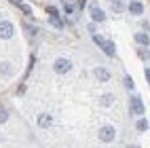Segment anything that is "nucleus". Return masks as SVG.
I'll use <instances>...</instances> for the list:
<instances>
[{
    "label": "nucleus",
    "mask_w": 150,
    "mask_h": 148,
    "mask_svg": "<svg viewBox=\"0 0 150 148\" xmlns=\"http://www.w3.org/2000/svg\"><path fill=\"white\" fill-rule=\"evenodd\" d=\"M49 21H51V25L57 28V30L64 28V23H62V19H59V13H57L55 6H49Z\"/></svg>",
    "instance_id": "f257e3e1"
},
{
    "label": "nucleus",
    "mask_w": 150,
    "mask_h": 148,
    "mask_svg": "<svg viewBox=\"0 0 150 148\" xmlns=\"http://www.w3.org/2000/svg\"><path fill=\"white\" fill-rule=\"evenodd\" d=\"M70 70H72V64H70L68 59L59 57L57 62H55V72H57V74H66V72H70Z\"/></svg>",
    "instance_id": "f03ea898"
},
{
    "label": "nucleus",
    "mask_w": 150,
    "mask_h": 148,
    "mask_svg": "<svg viewBox=\"0 0 150 148\" xmlns=\"http://www.w3.org/2000/svg\"><path fill=\"white\" fill-rule=\"evenodd\" d=\"M15 32V28L11 21H0V38H11Z\"/></svg>",
    "instance_id": "7ed1b4c3"
},
{
    "label": "nucleus",
    "mask_w": 150,
    "mask_h": 148,
    "mask_svg": "<svg viewBox=\"0 0 150 148\" xmlns=\"http://www.w3.org/2000/svg\"><path fill=\"white\" fill-rule=\"evenodd\" d=\"M114 127H110V125H106V127H102V131H99V137H102L104 142H112L114 140Z\"/></svg>",
    "instance_id": "20e7f679"
},
{
    "label": "nucleus",
    "mask_w": 150,
    "mask_h": 148,
    "mask_svg": "<svg viewBox=\"0 0 150 148\" xmlns=\"http://www.w3.org/2000/svg\"><path fill=\"white\" fill-rule=\"evenodd\" d=\"M131 108H133V112L139 116V114H144V104H142V97L139 95H133L131 97Z\"/></svg>",
    "instance_id": "39448f33"
},
{
    "label": "nucleus",
    "mask_w": 150,
    "mask_h": 148,
    "mask_svg": "<svg viewBox=\"0 0 150 148\" xmlns=\"http://www.w3.org/2000/svg\"><path fill=\"white\" fill-rule=\"evenodd\" d=\"M91 17H93V21H104V19H106V13H104L97 4H93V6H91Z\"/></svg>",
    "instance_id": "423d86ee"
},
{
    "label": "nucleus",
    "mask_w": 150,
    "mask_h": 148,
    "mask_svg": "<svg viewBox=\"0 0 150 148\" xmlns=\"http://www.w3.org/2000/svg\"><path fill=\"white\" fill-rule=\"evenodd\" d=\"M129 13H131V15H142V13H144V4L137 2V0L129 2Z\"/></svg>",
    "instance_id": "0eeeda50"
},
{
    "label": "nucleus",
    "mask_w": 150,
    "mask_h": 148,
    "mask_svg": "<svg viewBox=\"0 0 150 148\" xmlns=\"http://www.w3.org/2000/svg\"><path fill=\"white\" fill-rule=\"evenodd\" d=\"M95 78L102 81V83H106V81H110V72L106 70V68H95Z\"/></svg>",
    "instance_id": "6e6552de"
},
{
    "label": "nucleus",
    "mask_w": 150,
    "mask_h": 148,
    "mask_svg": "<svg viewBox=\"0 0 150 148\" xmlns=\"http://www.w3.org/2000/svg\"><path fill=\"white\" fill-rule=\"evenodd\" d=\"M102 49H104V53L108 55V57H114V42H110V40H104V45H102Z\"/></svg>",
    "instance_id": "1a4fd4ad"
},
{
    "label": "nucleus",
    "mask_w": 150,
    "mask_h": 148,
    "mask_svg": "<svg viewBox=\"0 0 150 148\" xmlns=\"http://www.w3.org/2000/svg\"><path fill=\"white\" fill-rule=\"evenodd\" d=\"M51 121H53V118L49 116V114H40V116H38V125H40V127H49Z\"/></svg>",
    "instance_id": "9d476101"
},
{
    "label": "nucleus",
    "mask_w": 150,
    "mask_h": 148,
    "mask_svg": "<svg viewBox=\"0 0 150 148\" xmlns=\"http://www.w3.org/2000/svg\"><path fill=\"white\" fill-rule=\"evenodd\" d=\"M135 42H137V45H144V47H146V45L150 42V38H148V34H135Z\"/></svg>",
    "instance_id": "9b49d317"
},
{
    "label": "nucleus",
    "mask_w": 150,
    "mask_h": 148,
    "mask_svg": "<svg viewBox=\"0 0 150 148\" xmlns=\"http://www.w3.org/2000/svg\"><path fill=\"white\" fill-rule=\"evenodd\" d=\"M112 100H114V97H112V95H110V93H106V95H102V104H104V106H110V104H112Z\"/></svg>",
    "instance_id": "f8f14e48"
},
{
    "label": "nucleus",
    "mask_w": 150,
    "mask_h": 148,
    "mask_svg": "<svg viewBox=\"0 0 150 148\" xmlns=\"http://www.w3.org/2000/svg\"><path fill=\"white\" fill-rule=\"evenodd\" d=\"M146 127H148V123H146V118H139V121H137V129H139V131H144Z\"/></svg>",
    "instance_id": "ddd939ff"
},
{
    "label": "nucleus",
    "mask_w": 150,
    "mask_h": 148,
    "mask_svg": "<svg viewBox=\"0 0 150 148\" xmlns=\"http://www.w3.org/2000/svg\"><path fill=\"white\" fill-rule=\"evenodd\" d=\"M137 55L142 57V59H148V57H150V51H146V49H139V51H137Z\"/></svg>",
    "instance_id": "4468645a"
},
{
    "label": "nucleus",
    "mask_w": 150,
    "mask_h": 148,
    "mask_svg": "<svg viewBox=\"0 0 150 148\" xmlns=\"http://www.w3.org/2000/svg\"><path fill=\"white\" fill-rule=\"evenodd\" d=\"M2 72L4 74H11V64H2Z\"/></svg>",
    "instance_id": "2eb2a0df"
},
{
    "label": "nucleus",
    "mask_w": 150,
    "mask_h": 148,
    "mask_svg": "<svg viewBox=\"0 0 150 148\" xmlns=\"http://www.w3.org/2000/svg\"><path fill=\"white\" fill-rule=\"evenodd\" d=\"M125 87H127V89H133V81H131V78H129V76L125 78Z\"/></svg>",
    "instance_id": "dca6fc26"
},
{
    "label": "nucleus",
    "mask_w": 150,
    "mask_h": 148,
    "mask_svg": "<svg viewBox=\"0 0 150 148\" xmlns=\"http://www.w3.org/2000/svg\"><path fill=\"white\" fill-rule=\"evenodd\" d=\"M19 6H21V11H23L25 15H32V11H30V6H28V4H19Z\"/></svg>",
    "instance_id": "f3484780"
},
{
    "label": "nucleus",
    "mask_w": 150,
    "mask_h": 148,
    "mask_svg": "<svg viewBox=\"0 0 150 148\" xmlns=\"http://www.w3.org/2000/svg\"><path fill=\"white\" fill-rule=\"evenodd\" d=\"M4 121H6V112L0 108V123H4Z\"/></svg>",
    "instance_id": "a211bd4d"
},
{
    "label": "nucleus",
    "mask_w": 150,
    "mask_h": 148,
    "mask_svg": "<svg viewBox=\"0 0 150 148\" xmlns=\"http://www.w3.org/2000/svg\"><path fill=\"white\" fill-rule=\"evenodd\" d=\"M72 11H74V6H72V4H70V2H66V13L70 15V13H72Z\"/></svg>",
    "instance_id": "6ab92c4d"
},
{
    "label": "nucleus",
    "mask_w": 150,
    "mask_h": 148,
    "mask_svg": "<svg viewBox=\"0 0 150 148\" xmlns=\"http://www.w3.org/2000/svg\"><path fill=\"white\" fill-rule=\"evenodd\" d=\"M146 78H148V83H150V68H146Z\"/></svg>",
    "instance_id": "aec40b11"
},
{
    "label": "nucleus",
    "mask_w": 150,
    "mask_h": 148,
    "mask_svg": "<svg viewBox=\"0 0 150 148\" xmlns=\"http://www.w3.org/2000/svg\"><path fill=\"white\" fill-rule=\"evenodd\" d=\"M64 2H70V0H64Z\"/></svg>",
    "instance_id": "412c9836"
}]
</instances>
